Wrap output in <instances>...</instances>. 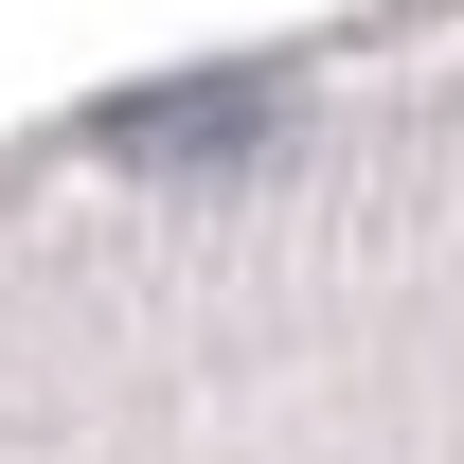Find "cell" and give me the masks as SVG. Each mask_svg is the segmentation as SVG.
Masks as SVG:
<instances>
[{
  "mask_svg": "<svg viewBox=\"0 0 464 464\" xmlns=\"http://www.w3.org/2000/svg\"><path fill=\"white\" fill-rule=\"evenodd\" d=\"M268 108H286V72H179V90H143V108H108V143H179V161H215V143H250Z\"/></svg>",
  "mask_w": 464,
  "mask_h": 464,
  "instance_id": "cell-1",
  "label": "cell"
}]
</instances>
